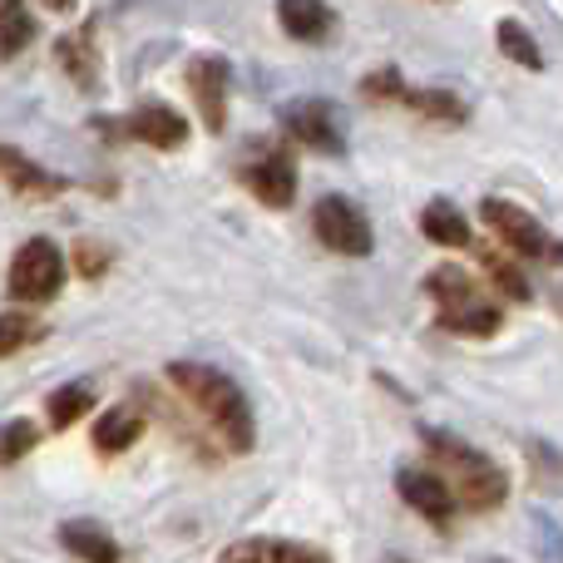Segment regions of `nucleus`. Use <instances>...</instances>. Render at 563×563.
Returning a JSON list of instances; mask_svg holds the SVG:
<instances>
[{
  "mask_svg": "<svg viewBox=\"0 0 563 563\" xmlns=\"http://www.w3.org/2000/svg\"><path fill=\"white\" fill-rule=\"evenodd\" d=\"M400 104L420 109V114H430V119H450V124L465 119V99L445 95V89H400Z\"/></svg>",
  "mask_w": 563,
  "mask_h": 563,
  "instance_id": "21",
  "label": "nucleus"
},
{
  "mask_svg": "<svg viewBox=\"0 0 563 563\" xmlns=\"http://www.w3.org/2000/svg\"><path fill=\"white\" fill-rule=\"evenodd\" d=\"M495 40H499V49H505L515 65H525V69H544V55H539V40L529 35L519 20H499V30H495Z\"/></svg>",
  "mask_w": 563,
  "mask_h": 563,
  "instance_id": "20",
  "label": "nucleus"
},
{
  "mask_svg": "<svg viewBox=\"0 0 563 563\" xmlns=\"http://www.w3.org/2000/svg\"><path fill=\"white\" fill-rule=\"evenodd\" d=\"M75 267H79V273H85V277H104L109 253H104V247H99V243H79V247H75Z\"/></svg>",
  "mask_w": 563,
  "mask_h": 563,
  "instance_id": "26",
  "label": "nucleus"
},
{
  "mask_svg": "<svg viewBox=\"0 0 563 563\" xmlns=\"http://www.w3.org/2000/svg\"><path fill=\"white\" fill-rule=\"evenodd\" d=\"M139 435H144V416H139V410H129V406L104 410V416H99V426H95V445L104 450V455H124Z\"/></svg>",
  "mask_w": 563,
  "mask_h": 563,
  "instance_id": "16",
  "label": "nucleus"
},
{
  "mask_svg": "<svg viewBox=\"0 0 563 563\" xmlns=\"http://www.w3.org/2000/svg\"><path fill=\"white\" fill-rule=\"evenodd\" d=\"M420 228H426V238L430 243H440V247H470L465 213H460L455 203H445V198H435V203L420 213Z\"/></svg>",
  "mask_w": 563,
  "mask_h": 563,
  "instance_id": "17",
  "label": "nucleus"
},
{
  "mask_svg": "<svg viewBox=\"0 0 563 563\" xmlns=\"http://www.w3.org/2000/svg\"><path fill=\"white\" fill-rule=\"evenodd\" d=\"M282 129L297 139L311 154H341L346 148V134H341V119L327 99H297V104L282 109Z\"/></svg>",
  "mask_w": 563,
  "mask_h": 563,
  "instance_id": "7",
  "label": "nucleus"
},
{
  "mask_svg": "<svg viewBox=\"0 0 563 563\" xmlns=\"http://www.w3.org/2000/svg\"><path fill=\"white\" fill-rule=\"evenodd\" d=\"M49 10H75V0H45Z\"/></svg>",
  "mask_w": 563,
  "mask_h": 563,
  "instance_id": "27",
  "label": "nucleus"
},
{
  "mask_svg": "<svg viewBox=\"0 0 563 563\" xmlns=\"http://www.w3.org/2000/svg\"><path fill=\"white\" fill-rule=\"evenodd\" d=\"M95 35H99V20H85V25L69 30V35L55 45L59 69H65V75L75 79L79 89H95V79H99V49H95Z\"/></svg>",
  "mask_w": 563,
  "mask_h": 563,
  "instance_id": "13",
  "label": "nucleus"
},
{
  "mask_svg": "<svg viewBox=\"0 0 563 563\" xmlns=\"http://www.w3.org/2000/svg\"><path fill=\"white\" fill-rule=\"evenodd\" d=\"M311 228H317L321 247H331V253H341V257H371V247H376V233H371L366 213H361L351 198H336V194H327L311 208Z\"/></svg>",
  "mask_w": 563,
  "mask_h": 563,
  "instance_id": "5",
  "label": "nucleus"
},
{
  "mask_svg": "<svg viewBox=\"0 0 563 563\" xmlns=\"http://www.w3.org/2000/svg\"><path fill=\"white\" fill-rule=\"evenodd\" d=\"M85 410H95V390H89L85 380H75V386H65V390L49 396V426L65 430V426H75Z\"/></svg>",
  "mask_w": 563,
  "mask_h": 563,
  "instance_id": "22",
  "label": "nucleus"
},
{
  "mask_svg": "<svg viewBox=\"0 0 563 563\" xmlns=\"http://www.w3.org/2000/svg\"><path fill=\"white\" fill-rule=\"evenodd\" d=\"M99 129H109V139H139L148 148H184L188 139L184 114H174L168 104H144L129 119H99Z\"/></svg>",
  "mask_w": 563,
  "mask_h": 563,
  "instance_id": "8",
  "label": "nucleus"
},
{
  "mask_svg": "<svg viewBox=\"0 0 563 563\" xmlns=\"http://www.w3.org/2000/svg\"><path fill=\"white\" fill-rule=\"evenodd\" d=\"M223 559H287V563H301V559H327L321 549L311 544H287V539H243V544L223 549Z\"/></svg>",
  "mask_w": 563,
  "mask_h": 563,
  "instance_id": "19",
  "label": "nucleus"
},
{
  "mask_svg": "<svg viewBox=\"0 0 563 563\" xmlns=\"http://www.w3.org/2000/svg\"><path fill=\"white\" fill-rule=\"evenodd\" d=\"M168 380L184 390V400L198 410V416L213 426V435L223 440L233 455H247L257 440V426H253V406H247L243 386L233 376L213 366H198V361H174L168 366Z\"/></svg>",
  "mask_w": 563,
  "mask_h": 563,
  "instance_id": "1",
  "label": "nucleus"
},
{
  "mask_svg": "<svg viewBox=\"0 0 563 563\" xmlns=\"http://www.w3.org/2000/svg\"><path fill=\"white\" fill-rule=\"evenodd\" d=\"M277 25L301 45H321L336 30V15L327 0H277Z\"/></svg>",
  "mask_w": 563,
  "mask_h": 563,
  "instance_id": "12",
  "label": "nucleus"
},
{
  "mask_svg": "<svg viewBox=\"0 0 563 563\" xmlns=\"http://www.w3.org/2000/svg\"><path fill=\"white\" fill-rule=\"evenodd\" d=\"M243 184H247V194H253L257 203L287 208L291 198H297V168H291V158L277 148V154H263L257 164L243 168Z\"/></svg>",
  "mask_w": 563,
  "mask_h": 563,
  "instance_id": "11",
  "label": "nucleus"
},
{
  "mask_svg": "<svg viewBox=\"0 0 563 563\" xmlns=\"http://www.w3.org/2000/svg\"><path fill=\"white\" fill-rule=\"evenodd\" d=\"M30 40H35V20L25 0H0V59H15Z\"/></svg>",
  "mask_w": 563,
  "mask_h": 563,
  "instance_id": "18",
  "label": "nucleus"
},
{
  "mask_svg": "<svg viewBox=\"0 0 563 563\" xmlns=\"http://www.w3.org/2000/svg\"><path fill=\"white\" fill-rule=\"evenodd\" d=\"M479 257H485L489 277H495L515 301H529V297H534V291H529V282H525V273H519V267L509 263V257H499V253H479Z\"/></svg>",
  "mask_w": 563,
  "mask_h": 563,
  "instance_id": "25",
  "label": "nucleus"
},
{
  "mask_svg": "<svg viewBox=\"0 0 563 563\" xmlns=\"http://www.w3.org/2000/svg\"><path fill=\"white\" fill-rule=\"evenodd\" d=\"M40 336H45V327L35 317H25V311H5L0 317V356H15L20 346H30Z\"/></svg>",
  "mask_w": 563,
  "mask_h": 563,
  "instance_id": "23",
  "label": "nucleus"
},
{
  "mask_svg": "<svg viewBox=\"0 0 563 563\" xmlns=\"http://www.w3.org/2000/svg\"><path fill=\"white\" fill-rule=\"evenodd\" d=\"M426 291L435 297L440 327L455 331V336H495L499 331V307L460 267H435L426 277Z\"/></svg>",
  "mask_w": 563,
  "mask_h": 563,
  "instance_id": "3",
  "label": "nucleus"
},
{
  "mask_svg": "<svg viewBox=\"0 0 563 563\" xmlns=\"http://www.w3.org/2000/svg\"><path fill=\"white\" fill-rule=\"evenodd\" d=\"M0 178H5L15 194H30V198H49V194H65V178L49 174V168H40L35 158H25L20 148L0 144Z\"/></svg>",
  "mask_w": 563,
  "mask_h": 563,
  "instance_id": "14",
  "label": "nucleus"
},
{
  "mask_svg": "<svg viewBox=\"0 0 563 563\" xmlns=\"http://www.w3.org/2000/svg\"><path fill=\"white\" fill-rule=\"evenodd\" d=\"M65 282V253L49 238H30L20 243L15 263H10V297L20 301H49Z\"/></svg>",
  "mask_w": 563,
  "mask_h": 563,
  "instance_id": "6",
  "label": "nucleus"
},
{
  "mask_svg": "<svg viewBox=\"0 0 563 563\" xmlns=\"http://www.w3.org/2000/svg\"><path fill=\"white\" fill-rule=\"evenodd\" d=\"M59 544H65V554L75 559H89V563H104V559H124V549L114 544V539L104 534L99 525H89V519H75V525L59 529Z\"/></svg>",
  "mask_w": 563,
  "mask_h": 563,
  "instance_id": "15",
  "label": "nucleus"
},
{
  "mask_svg": "<svg viewBox=\"0 0 563 563\" xmlns=\"http://www.w3.org/2000/svg\"><path fill=\"white\" fill-rule=\"evenodd\" d=\"M420 440L430 445L435 465L450 475V489L460 495V509H475V515H485V509L505 505L509 479H505V470H499L489 455H479L475 445L445 435V430H420Z\"/></svg>",
  "mask_w": 563,
  "mask_h": 563,
  "instance_id": "2",
  "label": "nucleus"
},
{
  "mask_svg": "<svg viewBox=\"0 0 563 563\" xmlns=\"http://www.w3.org/2000/svg\"><path fill=\"white\" fill-rule=\"evenodd\" d=\"M396 489H400V499H406V505L416 509L420 519H430L440 534H450V525H455V509H460V495L450 489V479L430 475V470H400Z\"/></svg>",
  "mask_w": 563,
  "mask_h": 563,
  "instance_id": "9",
  "label": "nucleus"
},
{
  "mask_svg": "<svg viewBox=\"0 0 563 563\" xmlns=\"http://www.w3.org/2000/svg\"><path fill=\"white\" fill-rule=\"evenodd\" d=\"M188 89H194L198 109H203V124L213 134H223L228 124V59L223 55H198L188 65Z\"/></svg>",
  "mask_w": 563,
  "mask_h": 563,
  "instance_id": "10",
  "label": "nucleus"
},
{
  "mask_svg": "<svg viewBox=\"0 0 563 563\" xmlns=\"http://www.w3.org/2000/svg\"><path fill=\"white\" fill-rule=\"evenodd\" d=\"M485 223L499 233V243L519 257H539V263H563V243L539 223L534 213H525L519 203H505V198H485Z\"/></svg>",
  "mask_w": 563,
  "mask_h": 563,
  "instance_id": "4",
  "label": "nucleus"
},
{
  "mask_svg": "<svg viewBox=\"0 0 563 563\" xmlns=\"http://www.w3.org/2000/svg\"><path fill=\"white\" fill-rule=\"evenodd\" d=\"M40 440V430L30 426V420H10V426H0V465H15L20 455H30Z\"/></svg>",
  "mask_w": 563,
  "mask_h": 563,
  "instance_id": "24",
  "label": "nucleus"
}]
</instances>
